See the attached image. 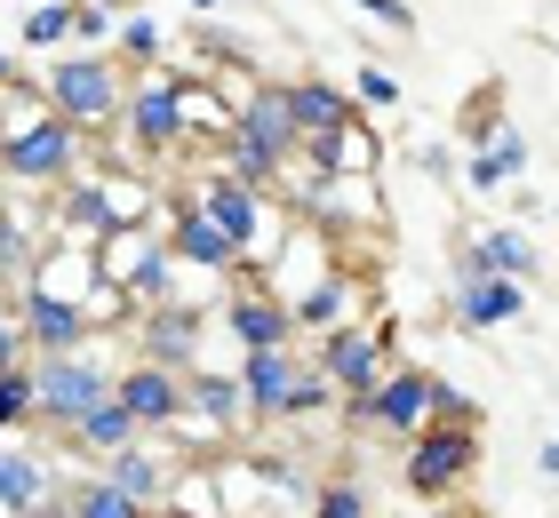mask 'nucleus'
<instances>
[{
    "label": "nucleus",
    "mask_w": 559,
    "mask_h": 518,
    "mask_svg": "<svg viewBox=\"0 0 559 518\" xmlns=\"http://www.w3.org/2000/svg\"><path fill=\"white\" fill-rule=\"evenodd\" d=\"M81 128L72 120H57L40 104H24V112H9V128H0V176H9V184H40V192H64L72 176H81Z\"/></svg>",
    "instance_id": "nucleus-1"
},
{
    "label": "nucleus",
    "mask_w": 559,
    "mask_h": 518,
    "mask_svg": "<svg viewBox=\"0 0 559 518\" xmlns=\"http://www.w3.org/2000/svg\"><path fill=\"white\" fill-rule=\"evenodd\" d=\"M40 104L57 120H72L81 136H96V128H120V104H129V72H120V57H57L40 72Z\"/></svg>",
    "instance_id": "nucleus-2"
},
{
    "label": "nucleus",
    "mask_w": 559,
    "mask_h": 518,
    "mask_svg": "<svg viewBox=\"0 0 559 518\" xmlns=\"http://www.w3.org/2000/svg\"><path fill=\"white\" fill-rule=\"evenodd\" d=\"M479 431L488 423H424L416 438H400V486L416 503H448L479 479Z\"/></svg>",
    "instance_id": "nucleus-3"
},
{
    "label": "nucleus",
    "mask_w": 559,
    "mask_h": 518,
    "mask_svg": "<svg viewBox=\"0 0 559 518\" xmlns=\"http://www.w3.org/2000/svg\"><path fill=\"white\" fill-rule=\"evenodd\" d=\"M312 359H320V375L336 383V407H360V399H376V383L400 368V351H392V320H384V311H368V320L328 327Z\"/></svg>",
    "instance_id": "nucleus-4"
},
{
    "label": "nucleus",
    "mask_w": 559,
    "mask_h": 518,
    "mask_svg": "<svg viewBox=\"0 0 559 518\" xmlns=\"http://www.w3.org/2000/svg\"><path fill=\"white\" fill-rule=\"evenodd\" d=\"M33 399H40V423L33 431H72L81 414H96L112 399V368L96 351H48V359H33Z\"/></svg>",
    "instance_id": "nucleus-5"
},
{
    "label": "nucleus",
    "mask_w": 559,
    "mask_h": 518,
    "mask_svg": "<svg viewBox=\"0 0 559 518\" xmlns=\"http://www.w3.org/2000/svg\"><path fill=\"white\" fill-rule=\"evenodd\" d=\"M96 272L112 279V288H129L136 296V311H152V303H176V255H168V240H160V224H129V231H112L105 248H96Z\"/></svg>",
    "instance_id": "nucleus-6"
},
{
    "label": "nucleus",
    "mask_w": 559,
    "mask_h": 518,
    "mask_svg": "<svg viewBox=\"0 0 559 518\" xmlns=\"http://www.w3.org/2000/svg\"><path fill=\"white\" fill-rule=\"evenodd\" d=\"M192 200H200V216H209L224 240H233L240 255H248V272H257V255H264V240H272V224H288L272 207V192H248L240 176H224V168H209L200 184H185Z\"/></svg>",
    "instance_id": "nucleus-7"
},
{
    "label": "nucleus",
    "mask_w": 559,
    "mask_h": 518,
    "mask_svg": "<svg viewBox=\"0 0 559 518\" xmlns=\"http://www.w3.org/2000/svg\"><path fill=\"white\" fill-rule=\"evenodd\" d=\"M431 414H440V375L431 368H400L376 383V399H360V407H344V423H360V431H384V438H416Z\"/></svg>",
    "instance_id": "nucleus-8"
},
{
    "label": "nucleus",
    "mask_w": 559,
    "mask_h": 518,
    "mask_svg": "<svg viewBox=\"0 0 559 518\" xmlns=\"http://www.w3.org/2000/svg\"><path fill=\"white\" fill-rule=\"evenodd\" d=\"M136 359H152V368H168V375H192L200 368V335H209V311L200 303H152V311H136Z\"/></svg>",
    "instance_id": "nucleus-9"
},
{
    "label": "nucleus",
    "mask_w": 559,
    "mask_h": 518,
    "mask_svg": "<svg viewBox=\"0 0 559 518\" xmlns=\"http://www.w3.org/2000/svg\"><path fill=\"white\" fill-rule=\"evenodd\" d=\"M224 327L240 335V351H288L296 344V311L288 296H272L264 272H240L233 296H224Z\"/></svg>",
    "instance_id": "nucleus-10"
},
{
    "label": "nucleus",
    "mask_w": 559,
    "mask_h": 518,
    "mask_svg": "<svg viewBox=\"0 0 559 518\" xmlns=\"http://www.w3.org/2000/svg\"><path fill=\"white\" fill-rule=\"evenodd\" d=\"M160 240H168L176 264H192V272H209V279H240V272H248V255L224 240L209 216H200L192 192H168V231H160Z\"/></svg>",
    "instance_id": "nucleus-11"
},
{
    "label": "nucleus",
    "mask_w": 559,
    "mask_h": 518,
    "mask_svg": "<svg viewBox=\"0 0 559 518\" xmlns=\"http://www.w3.org/2000/svg\"><path fill=\"white\" fill-rule=\"evenodd\" d=\"M185 462L192 455H176L168 438H129L120 455H105L96 471H105L120 495H136L144 510H168V495H176V479H185Z\"/></svg>",
    "instance_id": "nucleus-12"
},
{
    "label": "nucleus",
    "mask_w": 559,
    "mask_h": 518,
    "mask_svg": "<svg viewBox=\"0 0 559 518\" xmlns=\"http://www.w3.org/2000/svg\"><path fill=\"white\" fill-rule=\"evenodd\" d=\"M120 128H129L136 152H176V144H185V64L160 72V81H144V88H129Z\"/></svg>",
    "instance_id": "nucleus-13"
},
{
    "label": "nucleus",
    "mask_w": 559,
    "mask_h": 518,
    "mask_svg": "<svg viewBox=\"0 0 559 518\" xmlns=\"http://www.w3.org/2000/svg\"><path fill=\"white\" fill-rule=\"evenodd\" d=\"M240 399H248V431H288V399H296V375L304 359L288 351H240Z\"/></svg>",
    "instance_id": "nucleus-14"
},
{
    "label": "nucleus",
    "mask_w": 559,
    "mask_h": 518,
    "mask_svg": "<svg viewBox=\"0 0 559 518\" xmlns=\"http://www.w3.org/2000/svg\"><path fill=\"white\" fill-rule=\"evenodd\" d=\"M112 399L136 414L144 438H168L176 423H185V375L152 368V359H129V368H112Z\"/></svg>",
    "instance_id": "nucleus-15"
},
{
    "label": "nucleus",
    "mask_w": 559,
    "mask_h": 518,
    "mask_svg": "<svg viewBox=\"0 0 559 518\" xmlns=\"http://www.w3.org/2000/svg\"><path fill=\"white\" fill-rule=\"evenodd\" d=\"M9 311H16V327H24V351L48 359V351H88V311L81 303H57V296H40L33 279L24 288H9Z\"/></svg>",
    "instance_id": "nucleus-16"
},
{
    "label": "nucleus",
    "mask_w": 559,
    "mask_h": 518,
    "mask_svg": "<svg viewBox=\"0 0 559 518\" xmlns=\"http://www.w3.org/2000/svg\"><path fill=\"white\" fill-rule=\"evenodd\" d=\"M233 136H248V144L264 152V160L288 168L296 152H304V128H296V112H288V81H257V88H248L240 120H233Z\"/></svg>",
    "instance_id": "nucleus-17"
},
{
    "label": "nucleus",
    "mask_w": 559,
    "mask_h": 518,
    "mask_svg": "<svg viewBox=\"0 0 559 518\" xmlns=\"http://www.w3.org/2000/svg\"><path fill=\"white\" fill-rule=\"evenodd\" d=\"M544 272V255H536V240H527V231H472L464 248H455V279H536Z\"/></svg>",
    "instance_id": "nucleus-18"
},
{
    "label": "nucleus",
    "mask_w": 559,
    "mask_h": 518,
    "mask_svg": "<svg viewBox=\"0 0 559 518\" xmlns=\"http://www.w3.org/2000/svg\"><path fill=\"white\" fill-rule=\"evenodd\" d=\"M288 112H296L304 136H336V128H360L368 120L360 96H352L344 81H328V72H296V81H288Z\"/></svg>",
    "instance_id": "nucleus-19"
},
{
    "label": "nucleus",
    "mask_w": 559,
    "mask_h": 518,
    "mask_svg": "<svg viewBox=\"0 0 559 518\" xmlns=\"http://www.w3.org/2000/svg\"><path fill=\"white\" fill-rule=\"evenodd\" d=\"M360 279L368 272H344V264H328L320 279H312V288H304L288 311H296V335H328V327H344V320H368V311H360Z\"/></svg>",
    "instance_id": "nucleus-20"
},
{
    "label": "nucleus",
    "mask_w": 559,
    "mask_h": 518,
    "mask_svg": "<svg viewBox=\"0 0 559 518\" xmlns=\"http://www.w3.org/2000/svg\"><path fill=\"white\" fill-rule=\"evenodd\" d=\"M527 311L520 279H455V327L464 335H488V327H512Z\"/></svg>",
    "instance_id": "nucleus-21"
},
{
    "label": "nucleus",
    "mask_w": 559,
    "mask_h": 518,
    "mask_svg": "<svg viewBox=\"0 0 559 518\" xmlns=\"http://www.w3.org/2000/svg\"><path fill=\"white\" fill-rule=\"evenodd\" d=\"M33 288H40V296H57V303H88L96 288H105V272H96V248H64V240H48V248H40V264H33Z\"/></svg>",
    "instance_id": "nucleus-22"
},
{
    "label": "nucleus",
    "mask_w": 559,
    "mask_h": 518,
    "mask_svg": "<svg viewBox=\"0 0 559 518\" xmlns=\"http://www.w3.org/2000/svg\"><path fill=\"white\" fill-rule=\"evenodd\" d=\"M57 495V479H48V455L16 447V438H0V518H24L33 503Z\"/></svg>",
    "instance_id": "nucleus-23"
},
{
    "label": "nucleus",
    "mask_w": 559,
    "mask_h": 518,
    "mask_svg": "<svg viewBox=\"0 0 559 518\" xmlns=\"http://www.w3.org/2000/svg\"><path fill=\"white\" fill-rule=\"evenodd\" d=\"M88 200L105 207V224H112V231L152 224V184H144L136 168H88Z\"/></svg>",
    "instance_id": "nucleus-24"
},
{
    "label": "nucleus",
    "mask_w": 559,
    "mask_h": 518,
    "mask_svg": "<svg viewBox=\"0 0 559 518\" xmlns=\"http://www.w3.org/2000/svg\"><path fill=\"white\" fill-rule=\"evenodd\" d=\"M129 438H144V431H136V414L120 407V399H105L96 414H81V423L64 431V455H81V462H105V455H120V447H129Z\"/></svg>",
    "instance_id": "nucleus-25"
},
{
    "label": "nucleus",
    "mask_w": 559,
    "mask_h": 518,
    "mask_svg": "<svg viewBox=\"0 0 559 518\" xmlns=\"http://www.w3.org/2000/svg\"><path fill=\"white\" fill-rule=\"evenodd\" d=\"M40 231H33V216H24L16 200H0V279H9V288H24V279H33V264H40Z\"/></svg>",
    "instance_id": "nucleus-26"
},
{
    "label": "nucleus",
    "mask_w": 559,
    "mask_h": 518,
    "mask_svg": "<svg viewBox=\"0 0 559 518\" xmlns=\"http://www.w3.org/2000/svg\"><path fill=\"white\" fill-rule=\"evenodd\" d=\"M64 503H72V518H160V510H144L136 495H120V486H112L105 471L72 479V486H64Z\"/></svg>",
    "instance_id": "nucleus-27"
},
{
    "label": "nucleus",
    "mask_w": 559,
    "mask_h": 518,
    "mask_svg": "<svg viewBox=\"0 0 559 518\" xmlns=\"http://www.w3.org/2000/svg\"><path fill=\"white\" fill-rule=\"evenodd\" d=\"M520 168H527V144H520V128H512L503 144H488V152H464V184H472V192H503Z\"/></svg>",
    "instance_id": "nucleus-28"
},
{
    "label": "nucleus",
    "mask_w": 559,
    "mask_h": 518,
    "mask_svg": "<svg viewBox=\"0 0 559 518\" xmlns=\"http://www.w3.org/2000/svg\"><path fill=\"white\" fill-rule=\"evenodd\" d=\"M312 518H376V503H368V486H360V471H328L320 486H312V503H304Z\"/></svg>",
    "instance_id": "nucleus-29"
},
{
    "label": "nucleus",
    "mask_w": 559,
    "mask_h": 518,
    "mask_svg": "<svg viewBox=\"0 0 559 518\" xmlns=\"http://www.w3.org/2000/svg\"><path fill=\"white\" fill-rule=\"evenodd\" d=\"M40 423V399H33V359L24 368H0V438H24Z\"/></svg>",
    "instance_id": "nucleus-30"
},
{
    "label": "nucleus",
    "mask_w": 559,
    "mask_h": 518,
    "mask_svg": "<svg viewBox=\"0 0 559 518\" xmlns=\"http://www.w3.org/2000/svg\"><path fill=\"white\" fill-rule=\"evenodd\" d=\"M16 40L24 48H72V0H40V9L16 16Z\"/></svg>",
    "instance_id": "nucleus-31"
},
{
    "label": "nucleus",
    "mask_w": 559,
    "mask_h": 518,
    "mask_svg": "<svg viewBox=\"0 0 559 518\" xmlns=\"http://www.w3.org/2000/svg\"><path fill=\"white\" fill-rule=\"evenodd\" d=\"M216 152H224V176H240L248 192H280V160H264V152L248 144V136H224Z\"/></svg>",
    "instance_id": "nucleus-32"
},
{
    "label": "nucleus",
    "mask_w": 559,
    "mask_h": 518,
    "mask_svg": "<svg viewBox=\"0 0 559 518\" xmlns=\"http://www.w3.org/2000/svg\"><path fill=\"white\" fill-rule=\"evenodd\" d=\"M112 33H120L112 0H72V48H81V57H105Z\"/></svg>",
    "instance_id": "nucleus-33"
},
{
    "label": "nucleus",
    "mask_w": 559,
    "mask_h": 518,
    "mask_svg": "<svg viewBox=\"0 0 559 518\" xmlns=\"http://www.w3.org/2000/svg\"><path fill=\"white\" fill-rule=\"evenodd\" d=\"M352 96H360V112H392L408 88H400L392 64H352Z\"/></svg>",
    "instance_id": "nucleus-34"
},
{
    "label": "nucleus",
    "mask_w": 559,
    "mask_h": 518,
    "mask_svg": "<svg viewBox=\"0 0 559 518\" xmlns=\"http://www.w3.org/2000/svg\"><path fill=\"white\" fill-rule=\"evenodd\" d=\"M336 407V383L320 375V359H304V375H296V399H288V423H312V414Z\"/></svg>",
    "instance_id": "nucleus-35"
},
{
    "label": "nucleus",
    "mask_w": 559,
    "mask_h": 518,
    "mask_svg": "<svg viewBox=\"0 0 559 518\" xmlns=\"http://www.w3.org/2000/svg\"><path fill=\"white\" fill-rule=\"evenodd\" d=\"M120 72H129V64H152V57H160V48H168V33H160V24H152V16H129V24H120Z\"/></svg>",
    "instance_id": "nucleus-36"
},
{
    "label": "nucleus",
    "mask_w": 559,
    "mask_h": 518,
    "mask_svg": "<svg viewBox=\"0 0 559 518\" xmlns=\"http://www.w3.org/2000/svg\"><path fill=\"white\" fill-rule=\"evenodd\" d=\"M352 9H368L384 33H416V9H408V0H352Z\"/></svg>",
    "instance_id": "nucleus-37"
},
{
    "label": "nucleus",
    "mask_w": 559,
    "mask_h": 518,
    "mask_svg": "<svg viewBox=\"0 0 559 518\" xmlns=\"http://www.w3.org/2000/svg\"><path fill=\"white\" fill-rule=\"evenodd\" d=\"M24 359H33V351H24V327H16V311H0V368H24Z\"/></svg>",
    "instance_id": "nucleus-38"
},
{
    "label": "nucleus",
    "mask_w": 559,
    "mask_h": 518,
    "mask_svg": "<svg viewBox=\"0 0 559 518\" xmlns=\"http://www.w3.org/2000/svg\"><path fill=\"white\" fill-rule=\"evenodd\" d=\"M24 518H72V503H64V486H57V495H48V503H33Z\"/></svg>",
    "instance_id": "nucleus-39"
},
{
    "label": "nucleus",
    "mask_w": 559,
    "mask_h": 518,
    "mask_svg": "<svg viewBox=\"0 0 559 518\" xmlns=\"http://www.w3.org/2000/svg\"><path fill=\"white\" fill-rule=\"evenodd\" d=\"M536 471H544V479H559V438H544V447H536Z\"/></svg>",
    "instance_id": "nucleus-40"
},
{
    "label": "nucleus",
    "mask_w": 559,
    "mask_h": 518,
    "mask_svg": "<svg viewBox=\"0 0 559 518\" xmlns=\"http://www.w3.org/2000/svg\"><path fill=\"white\" fill-rule=\"evenodd\" d=\"M440 518H488V510H440Z\"/></svg>",
    "instance_id": "nucleus-41"
},
{
    "label": "nucleus",
    "mask_w": 559,
    "mask_h": 518,
    "mask_svg": "<svg viewBox=\"0 0 559 518\" xmlns=\"http://www.w3.org/2000/svg\"><path fill=\"white\" fill-rule=\"evenodd\" d=\"M192 9H200V16H209V9H224V0H192Z\"/></svg>",
    "instance_id": "nucleus-42"
},
{
    "label": "nucleus",
    "mask_w": 559,
    "mask_h": 518,
    "mask_svg": "<svg viewBox=\"0 0 559 518\" xmlns=\"http://www.w3.org/2000/svg\"><path fill=\"white\" fill-rule=\"evenodd\" d=\"M0 296H9V279H0Z\"/></svg>",
    "instance_id": "nucleus-43"
},
{
    "label": "nucleus",
    "mask_w": 559,
    "mask_h": 518,
    "mask_svg": "<svg viewBox=\"0 0 559 518\" xmlns=\"http://www.w3.org/2000/svg\"><path fill=\"white\" fill-rule=\"evenodd\" d=\"M33 9H40V0H33Z\"/></svg>",
    "instance_id": "nucleus-44"
}]
</instances>
